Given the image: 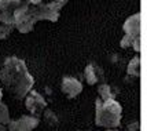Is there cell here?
I'll return each instance as SVG.
<instances>
[{
  "label": "cell",
  "instance_id": "cell-1",
  "mask_svg": "<svg viewBox=\"0 0 147 131\" xmlns=\"http://www.w3.org/2000/svg\"><path fill=\"white\" fill-rule=\"evenodd\" d=\"M0 80L7 91L18 99L25 98L34 86V79L28 71L25 61L18 57L6 58L0 71Z\"/></svg>",
  "mask_w": 147,
  "mask_h": 131
},
{
  "label": "cell",
  "instance_id": "cell-2",
  "mask_svg": "<svg viewBox=\"0 0 147 131\" xmlns=\"http://www.w3.org/2000/svg\"><path fill=\"white\" fill-rule=\"evenodd\" d=\"M95 124L105 128H117L121 123L122 108L115 99L95 101Z\"/></svg>",
  "mask_w": 147,
  "mask_h": 131
},
{
  "label": "cell",
  "instance_id": "cell-3",
  "mask_svg": "<svg viewBox=\"0 0 147 131\" xmlns=\"http://www.w3.org/2000/svg\"><path fill=\"white\" fill-rule=\"evenodd\" d=\"M25 98H26L25 106H26V109L29 111L30 116L40 119L41 115H43V112H44V109L47 108V105H48L45 97L41 95L40 92H37L36 90H30Z\"/></svg>",
  "mask_w": 147,
  "mask_h": 131
},
{
  "label": "cell",
  "instance_id": "cell-4",
  "mask_svg": "<svg viewBox=\"0 0 147 131\" xmlns=\"http://www.w3.org/2000/svg\"><path fill=\"white\" fill-rule=\"evenodd\" d=\"M40 124V119L33 117L30 115L21 116L17 120H10L7 124V131H32Z\"/></svg>",
  "mask_w": 147,
  "mask_h": 131
},
{
  "label": "cell",
  "instance_id": "cell-5",
  "mask_svg": "<svg viewBox=\"0 0 147 131\" xmlns=\"http://www.w3.org/2000/svg\"><path fill=\"white\" fill-rule=\"evenodd\" d=\"M61 91L69 99L76 98L83 91V83L73 76H63L61 80Z\"/></svg>",
  "mask_w": 147,
  "mask_h": 131
},
{
  "label": "cell",
  "instance_id": "cell-6",
  "mask_svg": "<svg viewBox=\"0 0 147 131\" xmlns=\"http://www.w3.org/2000/svg\"><path fill=\"white\" fill-rule=\"evenodd\" d=\"M84 77L90 86H95L98 83H102L105 80V73H103V69L99 65L88 64L84 69Z\"/></svg>",
  "mask_w": 147,
  "mask_h": 131
},
{
  "label": "cell",
  "instance_id": "cell-7",
  "mask_svg": "<svg viewBox=\"0 0 147 131\" xmlns=\"http://www.w3.org/2000/svg\"><path fill=\"white\" fill-rule=\"evenodd\" d=\"M124 32L132 37L140 36V13H136L131 15L124 24Z\"/></svg>",
  "mask_w": 147,
  "mask_h": 131
},
{
  "label": "cell",
  "instance_id": "cell-8",
  "mask_svg": "<svg viewBox=\"0 0 147 131\" xmlns=\"http://www.w3.org/2000/svg\"><path fill=\"white\" fill-rule=\"evenodd\" d=\"M127 75L134 79H139L140 76V57L136 54L127 65Z\"/></svg>",
  "mask_w": 147,
  "mask_h": 131
},
{
  "label": "cell",
  "instance_id": "cell-9",
  "mask_svg": "<svg viewBox=\"0 0 147 131\" xmlns=\"http://www.w3.org/2000/svg\"><path fill=\"white\" fill-rule=\"evenodd\" d=\"M98 92L100 95V99L102 101H109V99H114L115 98V94L113 87L109 86L107 83H100L99 87H98Z\"/></svg>",
  "mask_w": 147,
  "mask_h": 131
},
{
  "label": "cell",
  "instance_id": "cell-10",
  "mask_svg": "<svg viewBox=\"0 0 147 131\" xmlns=\"http://www.w3.org/2000/svg\"><path fill=\"white\" fill-rule=\"evenodd\" d=\"M41 116H43L44 123L48 126V127H57V126H59V117H58L51 109H47V108H45Z\"/></svg>",
  "mask_w": 147,
  "mask_h": 131
},
{
  "label": "cell",
  "instance_id": "cell-11",
  "mask_svg": "<svg viewBox=\"0 0 147 131\" xmlns=\"http://www.w3.org/2000/svg\"><path fill=\"white\" fill-rule=\"evenodd\" d=\"M10 112L6 104H0V126H7L10 123Z\"/></svg>",
  "mask_w": 147,
  "mask_h": 131
},
{
  "label": "cell",
  "instance_id": "cell-12",
  "mask_svg": "<svg viewBox=\"0 0 147 131\" xmlns=\"http://www.w3.org/2000/svg\"><path fill=\"white\" fill-rule=\"evenodd\" d=\"M110 62L113 64V66H117V68H122L121 65H124L122 57H120L118 54H113V55L110 57Z\"/></svg>",
  "mask_w": 147,
  "mask_h": 131
},
{
  "label": "cell",
  "instance_id": "cell-13",
  "mask_svg": "<svg viewBox=\"0 0 147 131\" xmlns=\"http://www.w3.org/2000/svg\"><path fill=\"white\" fill-rule=\"evenodd\" d=\"M139 127H140L139 121L135 120V121H132V123H128V124H127L125 131H139Z\"/></svg>",
  "mask_w": 147,
  "mask_h": 131
},
{
  "label": "cell",
  "instance_id": "cell-14",
  "mask_svg": "<svg viewBox=\"0 0 147 131\" xmlns=\"http://www.w3.org/2000/svg\"><path fill=\"white\" fill-rule=\"evenodd\" d=\"M1 98H3V90L0 88V104H1Z\"/></svg>",
  "mask_w": 147,
  "mask_h": 131
},
{
  "label": "cell",
  "instance_id": "cell-15",
  "mask_svg": "<svg viewBox=\"0 0 147 131\" xmlns=\"http://www.w3.org/2000/svg\"><path fill=\"white\" fill-rule=\"evenodd\" d=\"M105 131H118V130H117V128H106Z\"/></svg>",
  "mask_w": 147,
  "mask_h": 131
},
{
  "label": "cell",
  "instance_id": "cell-16",
  "mask_svg": "<svg viewBox=\"0 0 147 131\" xmlns=\"http://www.w3.org/2000/svg\"><path fill=\"white\" fill-rule=\"evenodd\" d=\"M0 131H7L6 127H4V126H0Z\"/></svg>",
  "mask_w": 147,
  "mask_h": 131
}]
</instances>
